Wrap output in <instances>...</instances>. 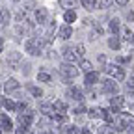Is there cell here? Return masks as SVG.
<instances>
[{
    "mask_svg": "<svg viewBox=\"0 0 134 134\" xmlns=\"http://www.w3.org/2000/svg\"><path fill=\"white\" fill-rule=\"evenodd\" d=\"M62 56L67 60V62H69V63H73V62H76V52H75V48L73 47H63L62 48Z\"/></svg>",
    "mask_w": 134,
    "mask_h": 134,
    "instance_id": "cell-7",
    "label": "cell"
},
{
    "mask_svg": "<svg viewBox=\"0 0 134 134\" xmlns=\"http://www.w3.org/2000/svg\"><path fill=\"white\" fill-rule=\"evenodd\" d=\"M100 84H103V91L104 93H117V91H119V88H117V84L114 82V80H110V78H106V80H103V82H100Z\"/></svg>",
    "mask_w": 134,
    "mask_h": 134,
    "instance_id": "cell-6",
    "label": "cell"
},
{
    "mask_svg": "<svg viewBox=\"0 0 134 134\" xmlns=\"http://www.w3.org/2000/svg\"><path fill=\"white\" fill-rule=\"evenodd\" d=\"M21 60H23V54L21 52H17V50L8 52V65H9V69H19Z\"/></svg>",
    "mask_w": 134,
    "mask_h": 134,
    "instance_id": "cell-3",
    "label": "cell"
},
{
    "mask_svg": "<svg viewBox=\"0 0 134 134\" xmlns=\"http://www.w3.org/2000/svg\"><path fill=\"white\" fill-rule=\"evenodd\" d=\"M32 121H34V112L32 110L19 112V123H21V127H28V125H32Z\"/></svg>",
    "mask_w": 134,
    "mask_h": 134,
    "instance_id": "cell-5",
    "label": "cell"
},
{
    "mask_svg": "<svg viewBox=\"0 0 134 134\" xmlns=\"http://www.w3.org/2000/svg\"><path fill=\"white\" fill-rule=\"evenodd\" d=\"M67 134H80V132H78L76 127H69V129H67Z\"/></svg>",
    "mask_w": 134,
    "mask_h": 134,
    "instance_id": "cell-38",
    "label": "cell"
},
{
    "mask_svg": "<svg viewBox=\"0 0 134 134\" xmlns=\"http://www.w3.org/2000/svg\"><path fill=\"white\" fill-rule=\"evenodd\" d=\"M108 47H110V48H114V50H117V48L121 47V43H119V37H117V36L110 37V39H108Z\"/></svg>",
    "mask_w": 134,
    "mask_h": 134,
    "instance_id": "cell-22",
    "label": "cell"
},
{
    "mask_svg": "<svg viewBox=\"0 0 134 134\" xmlns=\"http://www.w3.org/2000/svg\"><path fill=\"white\" fill-rule=\"evenodd\" d=\"M99 134H114V127H110V125L99 127Z\"/></svg>",
    "mask_w": 134,
    "mask_h": 134,
    "instance_id": "cell-27",
    "label": "cell"
},
{
    "mask_svg": "<svg viewBox=\"0 0 134 134\" xmlns=\"http://www.w3.org/2000/svg\"><path fill=\"white\" fill-rule=\"evenodd\" d=\"M99 65H100V69H104V67H106V56H103V54L99 56Z\"/></svg>",
    "mask_w": 134,
    "mask_h": 134,
    "instance_id": "cell-33",
    "label": "cell"
},
{
    "mask_svg": "<svg viewBox=\"0 0 134 134\" xmlns=\"http://www.w3.org/2000/svg\"><path fill=\"white\" fill-rule=\"evenodd\" d=\"M15 2H17V0H15Z\"/></svg>",
    "mask_w": 134,
    "mask_h": 134,
    "instance_id": "cell-48",
    "label": "cell"
},
{
    "mask_svg": "<svg viewBox=\"0 0 134 134\" xmlns=\"http://www.w3.org/2000/svg\"><path fill=\"white\" fill-rule=\"evenodd\" d=\"M0 91H2V84H0Z\"/></svg>",
    "mask_w": 134,
    "mask_h": 134,
    "instance_id": "cell-44",
    "label": "cell"
},
{
    "mask_svg": "<svg viewBox=\"0 0 134 134\" xmlns=\"http://www.w3.org/2000/svg\"><path fill=\"white\" fill-rule=\"evenodd\" d=\"M114 2V0H100V4H99V8H108L110 4Z\"/></svg>",
    "mask_w": 134,
    "mask_h": 134,
    "instance_id": "cell-35",
    "label": "cell"
},
{
    "mask_svg": "<svg viewBox=\"0 0 134 134\" xmlns=\"http://www.w3.org/2000/svg\"><path fill=\"white\" fill-rule=\"evenodd\" d=\"M69 99H75V100H82L84 99V91L80 90V88H76V86H73V88H69L67 90V93H65Z\"/></svg>",
    "mask_w": 134,
    "mask_h": 134,
    "instance_id": "cell-10",
    "label": "cell"
},
{
    "mask_svg": "<svg viewBox=\"0 0 134 134\" xmlns=\"http://www.w3.org/2000/svg\"><path fill=\"white\" fill-rule=\"evenodd\" d=\"M21 67H23V75H26V76H28V75H30V71H32V69H30L32 65H30V63H24V65H21Z\"/></svg>",
    "mask_w": 134,
    "mask_h": 134,
    "instance_id": "cell-32",
    "label": "cell"
},
{
    "mask_svg": "<svg viewBox=\"0 0 134 134\" xmlns=\"http://www.w3.org/2000/svg\"><path fill=\"white\" fill-rule=\"evenodd\" d=\"M80 67H82V69H84V71H86V73H90V71H91V63H90L88 60H82V63H80Z\"/></svg>",
    "mask_w": 134,
    "mask_h": 134,
    "instance_id": "cell-30",
    "label": "cell"
},
{
    "mask_svg": "<svg viewBox=\"0 0 134 134\" xmlns=\"http://www.w3.org/2000/svg\"><path fill=\"white\" fill-rule=\"evenodd\" d=\"M54 119H56L58 123H62V125H65V123H67V117H65V114H58V115H54Z\"/></svg>",
    "mask_w": 134,
    "mask_h": 134,
    "instance_id": "cell-31",
    "label": "cell"
},
{
    "mask_svg": "<svg viewBox=\"0 0 134 134\" xmlns=\"http://www.w3.org/2000/svg\"><path fill=\"white\" fill-rule=\"evenodd\" d=\"M37 80H39V82H50V75H48V73H43V71H41V73L37 75Z\"/></svg>",
    "mask_w": 134,
    "mask_h": 134,
    "instance_id": "cell-28",
    "label": "cell"
},
{
    "mask_svg": "<svg viewBox=\"0 0 134 134\" xmlns=\"http://www.w3.org/2000/svg\"><path fill=\"white\" fill-rule=\"evenodd\" d=\"M104 71H106L108 75H112L115 80H123V78H125V71L121 69V67H117V65H106Z\"/></svg>",
    "mask_w": 134,
    "mask_h": 134,
    "instance_id": "cell-4",
    "label": "cell"
},
{
    "mask_svg": "<svg viewBox=\"0 0 134 134\" xmlns=\"http://www.w3.org/2000/svg\"><path fill=\"white\" fill-rule=\"evenodd\" d=\"M0 129H2L4 132H11L13 130V123H11V119L6 114H0Z\"/></svg>",
    "mask_w": 134,
    "mask_h": 134,
    "instance_id": "cell-9",
    "label": "cell"
},
{
    "mask_svg": "<svg viewBox=\"0 0 134 134\" xmlns=\"http://www.w3.org/2000/svg\"><path fill=\"white\" fill-rule=\"evenodd\" d=\"M125 129H127V123H125L123 119H119V121L115 123V130H117V132H123Z\"/></svg>",
    "mask_w": 134,
    "mask_h": 134,
    "instance_id": "cell-29",
    "label": "cell"
},
{
    "mask_svg": "<svg viewBox=\"0 0 134 134\" xmlns=\"http://www.w3.org/2000/svg\"><path fill=\"white\" fill-rule=\"evenodd\" d=\"M132 43H134V37H132Z\"/></svg>",
    "mask_w": 134,
    "mask_h": 134,
    "instance_id": "cell-46",
    "label": "cell"
},
{
    "mask_svg": "<svg viewBox=\"0 0 134 134\" xmlns=\"http://www.w3.org/2000/svg\"><path fill=\"white\" fill-rule=\"evenodd\" d=\"M127 88H129V90H134V76H132V78H129V82H127Z\"/></svg>",
    "mask_w": 134,
    "mask_h": 134,
    "instance_id": "cell-39",
    "label": "cell"
},
{
    "mask_svg": "<svg viewBox=\"0 0 134 134\" xmlns=\"http://www.w3.org/2000/svg\"><path fill=\"white\" fill-rule=\"evenodd\" d=\"M43 39L41 37H32V39H28L26 43H24V48L28 50V54H32V56H39L41 54V47H43Z\"/></svg>",
    "mask_w": 134,
    "mask_h": 134,
    "instance_id": "cell-1",
    "label": "cell"
},
{
    "mask_svg": "<svg viewBox=\"0 0 134 134\" xmlns=\"http://www.w3.org/2000/svg\"><path fill=\"white\" fill-rule=\"evenodd\" d=\"M60 6L67 9H75L76 8V0H60Z\"/></svg>",
    "mask_w": 134,
    "mask_h": 134,
    "instance_id": "cell-20",
    "label": "cell"
},
{
    "mask_svg": "<svg viewBox=\"0 0 134 134\" xmlns=\"http://www.w3.org/2000/svg\"><path fill=\"white\" fill-rule=\"evenodd\" d=\"M127 17H129V19H130L132 23H134V13H132V11H129V15H127Z\"/></svg>",
    "mask_w": 134,
    "mask_h": 134,
    "instance_id": "cell-42",
    "label": "cell"
},
{
    "mask_svg": "<svg viewBox=\"0 0 134 134\" xmlns=\"http://www.w3.org/2000/svg\"><path fill=\"white\" fill-rule=\"evenodd\" d=\"M52 110H54V112H60V114H65V112H67V104L63 103V100H54Z\"/></svg>",
    "mask_w": 134,
    "mask_h": 134,
    "instance_id": "cell-16",
    "label": "cell"
},
{
    "mask_svg": "<svg viewBox=\"0 0 134 134\" xmlns=\"http://www.w3.org/2000/svg\"><path fill=\"white\" fill-rule=\"evenodd\" d=\"M121 36H123V39H125L127 43H132V37H134V34H132L129 28H123V30H121Z\"/></svg>",
    "mask_w": 134,
    "mask_h": 134,
    "instance_id": "cell-23",
    "label": "cell"
},
{
    "mask_svg": "<svg viewBox=\"0 0 134 134\" xmlns=\"http://www.w3.org/2000/svg\"><path fill=\"white\" fill-rule=\"evenodd\" d=\"M36 21H37L39 24H45V23H47V9H45V8H39V9L36 11Z\"/></svg>",
    "mask_w": 134,
    "mask_h": 134,
    "instance_id": "cell-15",
    "label": "cell"
},
{
    "mask_svg": "<svg viewBox=\"0 0 134 134\" xmlns=\"http://www.w3.org/2000/svg\"><path fill=\"white\" fill-rule=\"evenodd\" d=\"M26 132H28V127H19L15 130V134H26Z\"/></svg>",
    "mask_w": 134,
    "mask_h": 134,
    "instance_id": "cell-37",
    "label": "cell"
},
{
    "mask_svg": "<svg viewBox=\"0 0 134 134\" xmlns=\"http://www.w3.org/2000/svg\"><path fill=\"white\" fill-rule=\"evenodd\" d=\"M60 73L65 76V78H75V76H78V69L73 65V63H69V62H65V63H62L60 65Z\"/></svg>",
    "mask_w": 134,
    "mask_h": 134,
    "instance_id": "cell-2",
    "label": "cell"
},
{
    "mask_svg": "<svg viewBox=\"0 0 134 134\" xmlns=\"http://www.w3.org/2000/svg\"><path fill=\"white\" fill-rule=\"evenodd\" d=\"M63 19H65V23H67V24L75 23V21H76V13H75V9H67V11L63 13Z\"/></svg>",
    "mask_w": 134,
    "mask_h": 134,
    "instance_id": "cell-17",
    "label": "cell"
},
{
    "mask_svg": "<svg viewBox=\"0 0 134 134\" xmlns=\"http://www.w3.org/2000/svg\"><path fill=\"white\" fill-rule=\"evenodd\" d=\"M117 6H129V0H115Z\"/></svg>",
    "mask_w": 134,
    "mask_h": 134,
    "instance_id": "cell-40",
    "label": "cell"
},
{
    "mask_svg": "<svg viewBox=\"0 0 134 134\" xmlns=\"http://www.w3.org/2000/svg\"><path fill=\"white\" fill-rule=\"evenodd\" d=\"M82 6L86 8V9H90V11H91V9H95V8H97V2H95V0H82Z\"/></svg>",
    "mask_w": 134,
    "mask_h": 134,
    "instance_id": "cell-24",
    "label": "cell"
},
{
    "mask_svg": "<svg viewBox=\"0 0 134 134\" xmlns=\"http://www.w3.org/2000/svg\"><path fill=\"white\" fill-rule=\"evenodd\" d=\"M17 88H19V80H17V78H8V80L2 84V90H4L6 93H11V91H15Z\"/></svg>",
    "mask_w": 134,
    "mask_h": 134,
    "instance_id": "cell-8",
    "label": "cell"
},
{
    "mask_svg": "<svg viewBox=\"0 0 134 134\" xmlns=\"http://www.w3.org/2000/svg\"><path fill=\"white\" fill-rule=\"evenodd\" d=\"M4 50V37H0V52Z\"/></svg>",
    "mask_w": 134,
    "mask_h": 134,
    "instance_id": "cell-41",
    "label": "cell"
},
{
    "mask_svg": "<svg viewBox=\"0 0 134 134\" xmlns=\"http://www.w3.org/2000/svg\"><path fill=\"white\" fill-rule=\"evenodd\" d=\"M110 32L114 34V36H115V34H117V32H119V21H117V19H114V21H110Z\"/></svg>",
    "mask_w": 134,
    "mask_h": 134,
    "instance_id": "cell-26",
    "label": "cell"
},
{
    "mask_svg": "<svg viewBox=\"0 0 134 134\" xmlns=\"http://www.w3.org/2000/svg\"><path fill=\"white\" fill-rule=\"evenodd\" d=\"M80 134H91V132H90V130H82Z\"/></svg>",
    "mask_w": 134,
    "mask_h": 134,
    "instance_id": "cell-43",
    "label": "cell"
},
{
    "mask_svg": "<svg viewBox=\"0 0 134 134\" xmlns=\"http://www.w3.org/2000/svg\"><path fill=\"white\" fill-rule=\"evenodd\" d=\"M2 106H4L6 110H9V112H15V110H17V103H15V100H11V99H4Z\"/></svg>",
    "mask_w": 134,
    "mask_h": 134,
    "instance_id": "cell-18",
    "label": "cell"
},
{
    "mask_svg": "<svg viewBox=\"0 0 134 134\" xmlns=\"http://www.w3.org/2000/svg\"><path fill=\"white\" fill-rule=\"evenodd\" d=\"M75 52H76V56L80 58V56H84V52H86V50H84V47L78 45V47H75Z\"/></svg>",
    "mask_w": 134,
    "mask_h": 134,
    "instance_id": "cell-34",
    "label": "cell"
},
{
    "mask_svg": "<svg viewBox=\"0 0 134 134\" xmlns=\"http://www.w3.org/2000/svg\"><path fill=\"white\" fill-rule=\"evenodd\" d=\"M0 134H2V132H0Z\"/></svg>",
    "mask_w": 134,
    "mask_h": 134,
    "instance_id": "cell-47",
    "label": "cell"
},
{
    "mask_svg": "<svg viewBox=\"0 0 134 134\" xmlns=\"http://www.w3.org/2000/svg\"><path fill=\"white\" fill-rule=\"evenodd\" d=\"M39 110H41V114H45V115H50L54 110H52V104H48V103H41L39 104Z\"/></svg>",
    "mask_w": 134,
    "mask_h": 134,
    "instance_id": "cell-19",
    "label": "cell"
},
{
    "mask_svg": "<svg viewBox=\"0 0 134 134\" xmlns=\"http://www.w3.org/2000/svg\"><path fill=\"white\" fill-rule=\"evenodd\" d=\"M28 90H30V93H32L34 97H37V99L43 95V91H41L39 88H36V86H32V84H28Z\"/></svg>",
    "mask_w": 134,
    "mask_h": 134,
    "instance_id": "cell-25",
    "label": "cell"
},
{
    "mask_svg": "<svg viewBox=\"0 0 134 134\" xmlns=\"http://www.w3.org/2000/svg\"><path fill=\"white\" fill-rule=\"evenodd\" d=\"M82 112H88V110H86V106H82V104H80V106H76V108H75V114H76V115H80Z\"/></svg>",
    "mask_w": 134,
    "mask_h": 134,
    "instance_id": "cell-36",
    "label": "cell"
},
{
    "mask_svg": "<svg viewBox=\"0 0 134 134\" xmlns=\"http://www.w3.org/2000/svg\"><path fill=\"white\" fill-rule=\"evenodd\" d=\"M0 63H2V62H0Z\"/></svg>",
    "mask_w": 134,
    "mask_h": 134,
    "instance_id": "cell-49",
    "label": "cell"
},
{
    "mask_svg": "<svg viewBox=\"0 0 134 134\" xmlns=\"http://www.w3.org/2000/svg\"><path fill=\"white\" fill-rule=\"evenodd\" d=\"M88 115L91 117V119H97V117L103 115V108H90L88 110Z\"/></svg>",
    "mask_w": 134,
    "mask_h": 134,
    "instance_id": "cell-21",
    "label": "cell"
},
{
    "mask_svg": "<svg viewBox=\"0 0 134 134\" xmlns=\"http://www.w3.org/2000/svg\"><path fill=\"white\" fill-rule=\"evenodd\" d=\"M97 82H99V73H95V71L86 73V86H93Z\"/></svg>",
    "mask_w": 134,
    "mask_h": 134,
    "instance_id": "cell-11",
    "label": "cell"
},
{
    "mask_svg": "<svg viewBox=\"0 0 134 134\" xmlns=\"http://www.w3.org/2000/svg\"><path fill=\"white\" fill-rule=\"evenodd\" d=\"M71 36H73V28H71L69 24H65V26L60 28V37H62V39H69Z\"/></svg>",
    "mask_w": 134,
    "mask_h": 134,
    "instance_id": "cell-14",
    "label": "cell"
},
{
    "mask_svg": "<svg viewBox=\"0 0 134 134\" xmlns=\"http://www.w3.org/2000/svg\"><path fill=\"white\" fill-rule=\"evenodd\" d=\"M9 19H11V13H9V9H8V8L0 9V24H2V26H6V24L9 23Z\"/></svg>",
    "mask_w": 134,
    "mask_h": 134,
    "instance_id": "cell-12",
    "label": "cell"
},
{
    "mask_svg": "<svg viewBox=\"0 0 134 134\" xmlns=\"http://www.w3.org/2000/svg\"><path fill=\"white\" fill-rule=\"evenodd\" d=\"M47 134H54V132H47Z\"/></svg>",
    "mask_w": 134,
    "mask_h": 134,
    "instance_id": "cell-45",
    "label": "cell"
},
{
    "mask_svg": "<svg viewBox=\"0 0 134 134\" xmlns=\"http://www.w3.org/2000/svg\"><path fill=\"white\" fill-rule=\"evenodd\" d=\"M110 104L114 106V108H123L125 104H127V100H125V97H112V100H110Z\"/></svg>",
    "mask_w": 134,
    "mask_h": 134,
    "instance_id": "cell-13",
    "label": "cell"
}]
</instances>
